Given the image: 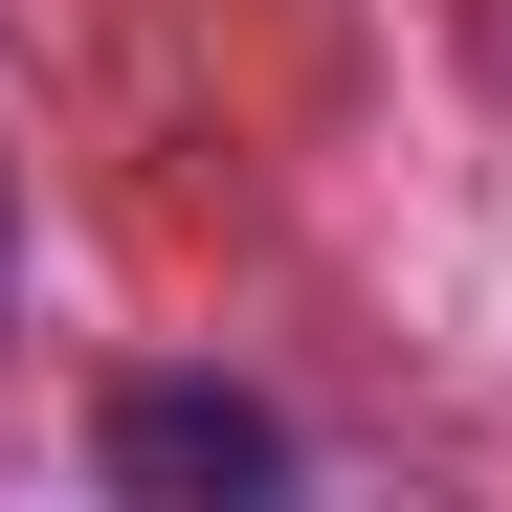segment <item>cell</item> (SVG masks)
<instances>
[{
    "label": "cell",
    "instance_id": "obj_1",
    "mask_svg": "<svg viewBox=\"0 0 512 512\" xmlns=\"http://www.w3.org/2000/svg\"><path fill=\"white\" fill-rule=\"evenodd\" d=\"M90 468H112V490H156V512H179V490H290L312 446H290V423L245 401V379H134V401L90 423Z\"/></svg>",
    "mask_w": 512,
    "mask_h": 512
}]
</instances>
